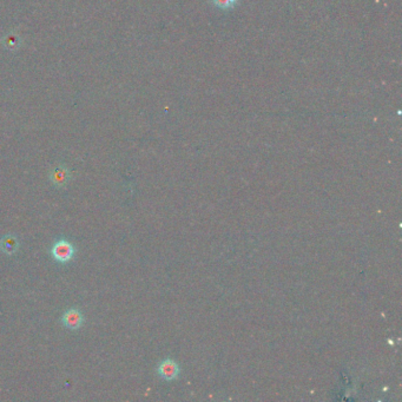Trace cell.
I'll return each instance as SVG.
<instances>
[{"mask_svg": "<svg viewBox=\"0 0 402 402\" xmlns=\"http://www.w3.org/2000/svg\"><path fill=\"white\" fill-rule=\"evenodd\" d=\"M51 253L56 261H58L60 263H66L69 262V261L72 259V256H73L74 249L70 242L58 241L52 246Z\"/></svg>", "mask_w": 402, "mask_h": 402, "instance_id": "obj_1", "label": "cell"}, {"mask_svg": "<svg viewBox=\"0 0 402 402\" xmlns=\"http://www.w3.org/2000/svg\"><path fill=\"white\" fill-rule=\"evenodd\" d=\"M51 180L56 185H62V184H65L66 181L69 180V175H67L65 169L59 168V169H56L55 171L52 172Z\"/></svg>", "mask_w": 402, "mask_h": 402, "instance_id": "obj_5", "label": "cell"}, {"mask_svg": "<svg viewBox=\"0 0 402 402\" xmlns=\"http://www.w3.org/2000/svg\"><path fill=\"white\" fill-rule=\"evenodd\" d=\"M158 373L164 380H173L178 375V366L172 360H165L159 365Z\"/></svg>", "mask_w": 402, "mask_h": 402, "instance_id": "obj_2", "label": "cell"}, {"mask_svg": "<svg viewBox=\"0 0 402 402\" xmlns=\"http://www.w3.org/2000/svg\"><path fill=\"white\" fill-rule=\"evenodd\" d=\"M63 323L70 329H78L83 323V316L78 309H69L64 314Z\"/></svg>", "mask_w": 402, "mask_h": 402, "instance_id": "obj_3", "label": "cell"}, {"mask_svg": "<svg viewBox=\"0 0 402 402\" xmlns=\"http://www.w3.org/2000/svg\"><path fill=\"white\" fill-rule=\"evenodd\" d=\"M0 246H2L4 253L13 254L16 253V250L18 248V242L13 236L7 235V236H5L2 241H0Z\"/></svg>", "mask_w": 402, "mask_h": 402, "instance_id": "obj_4", "label": "cell"}, {"mask_svg": "<svg viewBox=\"0 0 402 402\" xmlns=\"http://www.w3.org/2000/svg\"><path fill=\"white\" fill-rule=\"evenodd\" d=\"M211 2L217 9L225 11L233 9V7L236 5L237 0H211Z\"/></svg>", "mask_w": 402, "mask_h": 402, "instance_id": "obj_6", "label": "cell"}]
</instances>
